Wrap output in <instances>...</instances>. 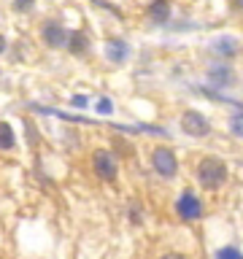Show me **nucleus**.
<instances>
[{"mask_svg": "<svg viewBox=\"0 0 243 259\" xmlns=\"http://www.w3.org/2000/svg\"><path fill=\"white\" fill-rule=\"evenodd\" d=\"M19 151V135L8 119H0V154H16Z\"/></svg>", "mask_w": 243, "mask_h": 259, "instance_id": "nucleus-12", "label": "nucleus"}, {"mask_svg": "<svg viewBox=\"0 0 243 259\" xmlns=\"http://www.w3.org/2000/svg\"><path fill=\"white\" fill-rule=\"evenodd\" d=\"M65 54L73 57V60H87L92 54V35L84 27H73L68 35V44H65Z\"/></svg>", "mask_w": 243, "mask_h": 259, "instance_id": "nucleus-11", "label": "nucleus"}, {"mask_svg": "<svg viewBox=\"0 0 243 259\" xmlns=\"http://www.w3.org/2000/svg\"><path fill=\"white\" fill-rule=\"evenodd\" d=\"M176 16L173 0H149L143 6V24L151 30H165Z\"/></svg>", "mask_w": 243, "mask_h": 259, "instance_id": "nucleus-9", "label": "nucleus"}, {"mask_svg": "<svg viewBox=\"0 0 243 259\" xmlns=\"http://www.w3.org/2000/svg\"><path fill=\"white\" fill-rule=\"evenodd\" d=\"M143 202L141 200H130L127 202V222H130V227H143Z\"/></svg>", "mask_w": 243, "mask_h": 259, "instance_id": "nucleus-14", "label": "nucleus"}, {"mask_svg": "<svg viewBox=\"0 0 243 259\" xmlns=\"http://www.w3.org/2000/svg\"><path fill=\"white\" fill-rule=\"evenodd\" d=\"M157 259H189L186 254H181V251H162V254Z\"/></svg>", "mask_w": 243, "mask_h": 259, "instance_id": "nucleus-22", "label": "nucleus"}, {"mask_svg": "<svg viewBox=\"0 0 243 259\" xmlns=\"http://www.w3.org/2000/svg\"><path fill=\"white\" fill-rule=\"evenodd\" d=\"M70 105H73V108H87V105H92V97H89V95H73Z\"/></svg>", "mask_w": 243, "mask_h": 259, "instance_id": "nucleus-20", "label": "nucleus"}, {"mask_svg": "<svg viewBox=\"0 0 243 259\" xmlns=\"http://www.w3.org/2000/svg\"><path fill=\"white\" fill-rule=\"evenodd\" d=\"M202 78H206V87L216 89V92H224V95L240 87V70L235 62L206 60V65H202Z\"/></svg>", "mask_w": 243, "mask_h": 259, "instance_id": "nucleus-3", "label": "nucleus"}, {"mask_svg": "<svg viewBox=\"0 0 243 259\" xmlns=\"http://www.w3.org/2000/svg\"><path fill=\"white\" fill-rule=\"evenodd\" d=\"M227 8H230V14L243 16V0H227Z\"/></svg>", "mask_w": 243, "mask_h": 259, "instance_id": "nucleus-21", "label": "nucleus"}, {"mask_svg": "<svg viewBox=\"0 0 243 259\" xmlns=\"http://www.w3.org/2000/svg\"><path fill=\"white\" fill-rule=\"evenodd\" d=\"M8 49H11V40H8L6 32H0V57L8 54Z\"/></svg>", "mask_w": 243, "mask_h": 259, "instance_id": "nucleus-23", "label": "nucleus"}, {"mask_svg": "<svg viewBox=\"0 0 243 259\" xmlns=\"http://www.w3.org/2000/svg\"><path fill=\"white\" fill-rule=\"evenodd\" d=\"M178 133L186 135L189 141H206V138L214 135V121H211L206 111L194 108V105H186L178 113Z\"/></svg>", "mask_w": 243, "mask_h": 259, "instance_id": "nucleus-6", "label": "nucleus"}, {"mask_svg": "<svg viewBox=\"0 0 243 259\" xmlns=\"http://www.w3.org/2000/svg\"><path fill=\"white\" fill-rule=\"evenodd\" d=\"M232 167L230 162L219 154H202V157L194 159L192 165V181L202 194H216L222 192L227 184H230Z\"/></svg>", "mask_w": 243, "mask_h": 259, "instance_id": "nucleus-1", "label": "nucleus"}, {"mask_svg": "<svg viewBox=\"0 0 243 259\" xmlns=\"http://www.w3.org/2000/svg\"><path fill=\"white\" fill-rule=\"evenodd\" d=\"M224 130H227V135H230L232 141L243 143V105H240V108H232L230 113H227Z\"/></svg>", "mask_w": 243, "mask_h": 259, "instance_id": "nucleus-13", "label": "nucleus"}, {"mask_svg": "<svg viewBox=\"0 0 243 259\" xmlns=\"http://www.w3.org/2000/svg\"><path fill=\"white\" fill-rule=\"evenodd\" d=\"M8 8H11V14H16V16H30V14H35L38 0H11Z\"/></svg>", "mask_w": 243, "mask_h": 259, "instance_id": "nucleus-15", "label": "nucleus"}, {"mask_svg": "<svg viewBox=\"0 0 243 259\" xmlns=\"http://www.w3.org/2000/svg\"><path fill=\"white\" fill-rule=\"evenodd\" d=\"M24 141H27L30 149H38V143H40V133L32 119H24Z\"/></svg>", "mask_w": 243, "mask_h": 259, "instance_id": "nucleus-19", "label": "nucleus"}, {"mask_svg": "<svg viewBox=\"0 0 243 259\" xmlns=\"http://www.w3.org/2000/svg\"><path fill=\"white\" fill-rule=\"evenodd\" d=\"M206 57L208 60H222V62H235L243 57V40L232 32H216L206 44Z\"/></svg>", "mask_w": 243, "mask_h": 259, "instance_id": "nucleus-8", "label": "nucleus"}, {"mask_svg": "<svg viewBox=\"0 0 243 259\" xmlns=\"http://www.w3.org/2000/svg\"><path fill=\"white\" fill-rule=\"evenodd\" d=\"M68 35H70V27L60 16H44L38 22V44L49 49V52H65Z\"/></svg>", "mask_w": 243, "mask_h": 259, "instance_id": "nucleus-7", "label": "nucleus"}, {"mask_svg": "<svg viewBox=\"0 0 243 259\" xmlns=\"http://www.w3.org/2000/svg\"><path fill=\"white\" fill-rule=\"evenodd\" d=\"M92 108L100 113V116H113V111H116V103H113L108 95H100V97H97V100L92 103Z\"/></svg>", "mask_w": 243, "mask_h": 259, "instance_id": "nucleus-18", "label": "nucleus"}, {"mask_svg": "<svg viewBox=\"0 0 243 259\" xmlns=\"http://www.w3.org/2000/svg\"><path fill=\"white\" fill-rule=\"evenodd\" d=\"M186 3H200V0H186Z\"/></svg>", "mask_w": 243, "mask_h": 259, "instance_id": "nucleus-26", "label": "nucleus"}, {"mask_svg": "<svg viewBox=\"0 0 243 259\" xmlns=\"http://www.w3.org/2000/svg\"><path fill=\"white\" fill-rule=\"evenodd\" d=\"M89 170L100 184H116L122 176V159L108 146H97L89 151Z\"/></svg>", "mask_w": 243, "mask_h": 259, "instance_id": "nucleus-5", "label": "nucleus"}, {"mask_svg": "<svg viewBox=\"0 0 243 259\" xmlns=\"http://www.w3.org/2000/svg\"><path fill=\"white\" fill-rule=\"evenodd\" d=\"M0 87H3V70H0Z\"/></svg>", "mask_w": 243, "mask_h": 259, "instance_id": "nucleus-25", "label": "nucleus"}, {"mask_svg": "<svg viewBox=\"0 0 243 259\" xmlns=\"http://www.w3.org/2000/svg\"><path fill=\"white\" fill-rule=\"evenodd\" d=\"M103 57L113 68H122V65H127L133 60V44L122 35H108L103 40Z\"/></svg>", "mask_w": 243, "mask_h": 259, "instance_id": "nucleus-10", "label": "nucleus"}, {"mask_svg": "<svg viewBox=\"0 0 243 259\" xmlns=\"http://www.w3.org/2000/svg\"><path fill=\"white\" fill-rule=\"evenodd\" d=\"M149 167L151 173L162 178V181H176L178 173H181V159H178V154L173 146L168 143H154L149 149Z\"/></svg>", "mask_w": 243, "mask_h": 259, "instance_id": "nucleus-4", "label": "nucleus"}, {"mask_svg": "<svg viewBox=\"0 0 243 259\" xmlns=\"http://www.w3.org/2000/svg\"><path fill=\"white\" fill-rule=\"evenodd\" d=\"M208 213V200L197 186H184L181 192L173 197V216L184 224L202 222Z\"/></svg>", "mask_w": 243, "mask_h": 259, "instance_id": "nucleus-2", "label": "nucleus"}, {"mask_svg": "<svg viewBox=\"0 0 243 259\" xmlns=\"http://www.w3.org/2000/svg\"><path fill=\"white\" fill-rule=\"evenodd\" d=\"M211 259H243V248L235 246V243H227V246L214 248V256Z\"/></svg>", "mask_w": 243, "mask_h": 259, "instance_id": "nucleus-16", "label": "nucleus"}, {"mask_svg": "<svg viewBox=\"0 0 243 259\" xmlns=\"http://www.w3.org/2000/svg\"><path fill=\"white\" fill-rule=\"evenodd\" d=\"M60 138H62V146H65V149H70V151H78V149H81V135H78L73 127H62V130H60Z\"/></svg>", "mask_w": 243, "mask_h": 259, "instance_id": "nucleus-17", "label": "nucleus"}, {"mask_svg": "<svg viewBox=\"0 0 243 259\" xmlns=\"http://www.w3.org/2000/svg\"><path fill=\"white\" fill-rule=\"evenodd\" d=\"M0 32H3V14H0Z\"/></svg>", "mask_w": 243, "mask_h": 259, "instance_id": "nucleus-24", "label": "nucleus"}]
</instances>
